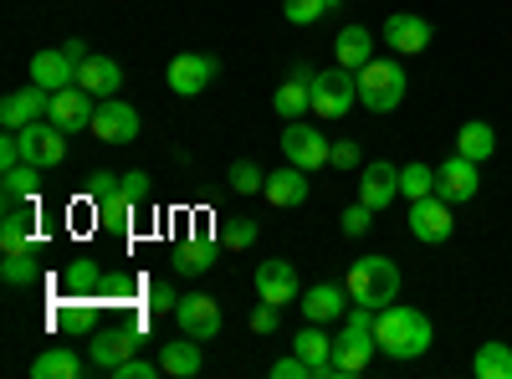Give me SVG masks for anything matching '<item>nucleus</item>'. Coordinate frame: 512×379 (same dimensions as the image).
I'll use <instances>...</instances> for the list:
<instances>
[{"mask_svg":"<svg viewBox=\"0 0 512 379\" xmlns=\"http://www.w3.org/2000/svg\"><path fill=\"white\" fill-rule=\"evenodd\" d=\"M374 339H379V354H390V359L405 364V359H420L425 349L436 344V328H431V318H425V313L390 303V308L374 313Z\"/></svg>","mask_w":512,"mask_h":379,"instance_id":"obj_1","label":"nucleus"},{"mask_svg":"<svg viewBox=\"0 0 512 379\" xmlns=\"http://www.w3.org/2000/svg\"><path fill=\"white\" fill-rule=\"evenodd\" d=\"M405 93H410V77H405L400 62L369 57V62L359 67V103H364L369 113H395V108L405 103Z\"/></svg>","mask_w":512,"mask_h":379,"instance_id":"obj_2","label":"nucleus"},{"mask_svg":"<svg viewBox=\"0 0 512 379\" xmlns=\"http://www.w3.org/2000/svg\"><path fill=\"white\" fill-rule=\"evenodd\" d=\"M349 298L359 303V308H390L395 298H400V267L390 262V257H364V262H354L349 267Z\"/></svg>","mask_w":512,"mask_h":379,"instance_id":"obj_3","label":"nucleus"},{"mask_svg":"<svg viewBox=\"0 0 512 379\" xmlns=\"http://www.w3.org/2000/svg\"><path fill=\"white\" fill-rule=\"evenodd\" d=\"M374 354H379V339H374V308H354V313H344V333L333 339V369H338V374H364Z\"/></svg>","mask_w":512,"mask_h":379,"instance_id":"obj_4","label":"nucleus"},{"mask_svg":"<svg viewBox=\"0 0 512 379\" xmlns=\"http://www.w3.org/2000/svg\"><path fill=\"white\" fill-rule=\"evenodd\" d=\"M354 103H359V72L328 67V72L313 77V118H318V123H338Z\"/></svg>","mask_w":512,"mask_h":379,"instance_id":"obj_5","label":"nucleus"},{"mask_svg":"<svg viewBox=\"0 0 512 379\" xmlns=\"http://www.w3.org/2000/svg\"><path fill=\"white\" fill-rule=\"evenodd\" d=\"M216 72H221V62L210 57V52H180V57H169V93L175 98H200L210 82H216Z\"/></svg>","mask_w":512,"mask_h":379,"instance_id":"obj_6","label":"nucleus"},{"mask_svg":"<svg viewBox=\"0 0 512 379\" xmlns=\"http://www.w3.org/2000/svg\"><path fill=\"white\" fill-rule=\"evenodd\" d=\"M16 134H21V159L26 164L57 170V164L67 159V129H57L52 118H36V123H26V129H16Z\"/></svg>","mask_w":512,"mask_h":379,"instance_id":"obj_7","label":"nucleus"},{"mask_svg":"<svg viewBox=\"0 0 512 379\" xmlns=\"http://www.w3.org/2000/svg\"><path fill=\"white\" fill-rule=\"evenodd\" d=\"M282 154H287V164H297V170H323V164H328V154H333V144L313 129V123H303V118H297V123H287V129H282Z\"/></svg>","mask_w":512,"mask_h":379,"instance_id":"obj_8","label":"nucleus"},{"mask_svg":"<svg viewBox=\"0 0 512 379\" xmlns=\"http://www.w3.org/2000/svg\"><path fill=\"white\" fill-rule=\"evenodd\" d=\"M482 190V164L477 159H466V154H451L441 170H436V195L446 205H466V200H477Z\"/></svg>","mask_w":512,"mask_h":379,"instance_id":"obj_9","label":"nucleus"},{"mask_svg":"<svg viewBox=\"0 0 512 379\" xmlns=\"http://www.w3.org/2000/svg\"><path fill=\"white\" fill-rule=\"evenodd\" d=\"M410 231H415V241H425V246H441V241H451V231H456L451 205H446L441 195L410 200Z\"/></svg>","mask_w":512,"mask_h":379,"instance_id":"obj_10","label":"nucleus"},{"mask_svg":"<svg viewBox=\"0 0 512 379\" xmlns=\"http://www.w3.org/2000/svg\"><path fill=\"white\" fill-rule=\"evenodd\" d=\"M93 113H98V98L88 93V88H57L52 93V108H47V118L57 123V129H67V134H82V129H93Z\"/></svg>","mask_w":512,"mask_h":379,"instance_id":"obj_11","label":"nucleus"},{"mask_svg":"<svg viewBox=\"0 0 512 379\" xmlns=\"http://www.w3.org/2000/svg\"><path fill=\"white\" fill-rule=\"evenodd\" d=\"M88 195H93V210H98V221H108V226H128V216H134V195L123 190V180L118 175H108V170H98L93 180H88Z\"/></svg>","mask_w":512,"mask_h":379,"instance_id":"obj_12","label":"nucleus"},{"mask_svg":"<svg viewBox=\"0 0 512 379\" xmlns=\"http://www.w3.org/2000/svg\"><path fill=\"white\" fill-rule=\"evenodd\" d=\"M93 139L98 144H134L139 139V113L123 98H103L93 113Z\"/></svg>","mask_w":512,"mask_h":379,"instance_id":"obj_13","label":"nucleus"},{"mask_svg":"<svg viewBox=\"0 0 512 379\" xmlns=\"http://www.w3.org/2000/svg\"><path fill=\"white\" fill-rule=\"evenodd\" d=\"M256 298H262V303H277V308L297 303V298H303V282H297V267H292V262H282V257L262 262V267H256Z\"/></svg>","mask_w":512,"mask_h":379,"instance_id":"obj_14","label":"nucleus"},{"mask_svg":"<svg viewBox=\"0 0 512 379\" xmlns=\"http://www.w3.org/2000/svg\"><path fill=\"white\" fill-rule=\"evenodd\" d=\"M175 323H180V333L210 344L221 333V303L205 298V292H190V298H180V308H175Z\"/></svg>","mask_w":512,"mask_h":379,"instance_id":"obj_15","label":"nucleus"},{"mask_svg":"<svg viewBox=\"0 0 512 379\" xmlns=\"http://www.w3.org/2000/svg\"><path fill=\"white\" fill-rule=\"evenodd\" d=\"M359 200L374 210V216H379V210H390L400 200V170H395V164H384V159L364 164V170H359Z\"/></svg>","mask_w":512,"mask_h":379,"instance_id":"obj_16","label":"nucleus"},{"mask_svg":"<svg viewBox=\"0 0 512 379\" xmlns=\"http://www.w3.org/2000/svg\"><path fill=\"white\" fill-rule=\"evenodd\" d=\"M134 349H139V333L134 328H98L93 344H88V364H98V369L113 374L123 359H134Z\"/></svg>","mask_w":512,"mask_h":379,"instance_id":"obj_17","label":"nucleus"},{"mask_svg":"<svg viewBox=\"0 0 512 379\" xmlns=\"http://www.w3.org/2000/svg\"><path fill=\"white\" fill-rule=\"evenodd\" d=\"M384 41H390V52H395V57H415V52L431 47V21L400 11V16L384 21Z\"/></svg>","mask_w":512,"mask_h":379,"instance_id":"obj_18","label":"nucleus"},{"mask_svg":"<svg viewBox=\"0 0 512 379\" xmlns=\"http://www.w3.org/2000/svg\"><path fill=\"white\" fill-rule=\"evenodd\" d=\"M349 287L344 282H318V287H308L303 292V318L308 323H338V318H344L349 313Z\"/></svg>","mask_w":512,"mask_h":379,"instance_id":"obj_19","label":"nucleus"},{"mask_svg":"<svg viewBox=\"0 0 512 379\" xmlns=\"http://www.w3.org/2000/svg\"><path fill=\"white\" fill-rule=\"evenodd\" d=\"M47 108H52V93L41 88V82H31V88H16L0 103V123H6V129H26V123L47 118Z\"/></svg>","mask_w":512,"mask_h":379,"instance_id":"obj_20","label":"nucleus"},{"mask_svg":"<svg viewBox=\"0 0 512 379\" xmlns=\"http://www.w3.org/2000/svg\"><path fill=\"white\" fill-rule=\"evenodd\" d=\"M77 88H88L98 103H103V98H118L123 67H118L113 57H88V62H77Z\"/></svg>","mask_w":512,"mask_h":379,"instance_id":"obj_21","label":"nucleus"},{"mask_svg":"<svg viewBox=\"0 0 512 379\" xmlns=\"http://www.w3.org/2000/svg\"><path fill=\"white\" fill-rule=\"evenodd\" d=\"M262 195H267L277 210L303 205V200H308V170H297V164H282V170H272V175H267Z\"/></svg>","mask_w":512,"mask_h":379,"instance_id":"obj_22","label":"nucleus"},{"mask_svg":"<svg viewBox=\"0 0 512 379\" xmlns=\"http://www.w3.org/2000/svg\"><path fill=\"white\" fill-rule=\"evenodd\" d=\"M200 364H205V354H200V339H190V333H180L175 344L159 349V374H169V379H195Z\"/></svg>","mask_w":512,"mask_h":379,"instance_id":"obj_23","label":"nucleus"},{"mask_svg":"<svg viewBox=\"0 0 512 379\" xmlns=\"http://www.w3.org/2000/svg\"><path fill=\"white\" fill-rule=\"evenodd\" d=\"M31 82H41L47 93H57V88H72L77 82V62L57 47V52H36L31 57Z\"/></svg>","mask_w":512,"mask_h":379,"instance_id":"obj_24","label":"nucleus"},{"mask_svg":"<svg viewBox=\"0 0 512 379\" xmlns=\"http://www.w3.org/2000/svg\"><path fill=\"white\" fill-rule=\"evenodd\" d=\"M292 354H303V359L318 369V379L338 374V369H333V339L323 333V323H308L303 333H297V339H292Z\"/></svg>","mask_w":512,"mask_h":379,"instance_id":"obj_25","label":"nucleus"},{"mask_svg":"<svg viewBox=\"0 0 512 379\" xmlns=\"http://www.w3.org/2000/svg\"><path fill=\"white\" fill-rule=\"evenodd\" d=\"M333 57H338V67H349V72H359L369 57H374V36H369V26H344L333 36Z\"/></svg>","mask_w":512,"mask_h":379,"instance_id":"obj_26","label":"nucleus"},{"mask_svg":"<svg viewBox=\"0 0 512 379\" xmlns=\"http://www.w3.org/2000/svg\"><path fill=\"white\" fill-rule=\"evenodd\" d=\"M0 251H6V257L31 251V210H26V200L6 205V221H0Z\"/></svg>","mask_w":512,"mask_h":379,"instance_id":"obj_27","label":"nucleus"},{"mask_svg":"<svg viewBox=\"0 0 512 379\" xmlns=\"http://www.w3.org/2000/svg\"><path fill=\"white\" fill-rule=\"evenodd\" d=\"M492 149H497V134H492V123H482V118H466L461 129H456V154H466V159H492Z\"/></svg>","mask_w":512,"mask_h":379,"instance_id":"obj_28","label":"nucleus"},{"mask_svg":"<svg viewBox=\"0 0 512 379\" xmlns=\"http://www.w3.org/2000/svg\"><path fill=\"white\" fill-rule=\"evenodd\" d=\"M277 118H287V123H297L303 113H313V82H303V77H287L282 88H277Z\"/></svg>","mask_w":512,"mask_h":379,"instance_id":"obj_29","label":"nucleus"},{"mask_svg":"<svg viewBox=\"0 0 512 379\" xmlns=\"http://www.w3.org/2000/svg\"><path fill=\"white\" fill-rule=\"evenodd\" d=\"M82 374V359L72 349H47L31 359V379H77Z\"/></svg>","mask_w":512,"mask_h":379,"instance_id":"obj_30","label":"nucleus"},{"mask_svg":"<svg viewBox=\"0 0 512 379\" xmlns=\"http://www.w3.org/2000/svg\"><path fill=\"white\" fill-rule=\"evenodd\" d=\"M210 267H216V246H210V241H180L175 246V272H185V277H200V272H210Z\"/></svg>","mask_w":512,"mask_h":379,"instance_id":"obj_31","label":"nucleus"},{"mask_svg":"<svg viewBox=\"0 0 512 379\" xmlns=\"http://www.w3.org/2000/svg\"><path fill=\"white\" fill-rule=\"evenodd\" d=\"M472 369H477V379H512V344H497V339L482 344Z\"/></svg>","mask_w":512,"mask_h":379,"instance_id":"obj_32","label":"nucleus"},{"mask_svg":"<svg viewBox=\"0 0 512 379\" xmlns=\"http://www.w3.org/2000/svg\"><path fill=\"white\" fill-rule=\"evenodd\" d=\"M0 180H6V205L11 200H36V190H41V164H16V170H6V175H0Z\"/></svg>","mask_w":512,"mask_h":379,"instance_id":"obj_33","label":"nucleus"},{"mask_svg":"<svg viewBox=\"0 0 512 379\" xmlns=\"http://www.w3.org/2000/svg\"><path fill=\"white\" fill-rule=\"evenodd\" d=\"M400 195L405 200L436 195V170H431V164H405V170H400Z\"/></svg>","mask_w":512,"mask_h":379,"instance_id":"obj_34","label":"nucleus"},{"mask_svg":"<svg viewBox=\"0 0 512 379\" xmlns=\"http://www.w3.org/2000/svg\"><path fill=\"white\" fill-rule=\"evenodd\" d=\"M0 277H6L11 287H31L41 277V262H36V246L31 251H16V257H6V267H0Z\"/></svg>","mask_w":512,"mask_h":379,"instance_id":"obj_35","label":"nucleus"},{"mask_svg":"<svg viewBox=\"0 0 512 379\" xmlns=\"http://www.w3.org/2000/svg\"><path fill=\"white\" fill-rule=\"evenodd\" d=\"M323 11H333V0H282V16L292 26H313Z\"/></svg>","mask_w":512,"mask_h":379,"instance_id":"obj_36","label":"nucleus"},{"mask_svg":"<svg viewBox=\"0 0 512 379\" xmlns=\"http://www.w3.org/2000/svg\"><path fill=\"white\" fill-rule=\"evenodd\" d=\"M262 185H267V175L256 170L251 159H236V164H231V190H236V195H262Z\"/></svg>","mask_w":512,"mask_h":379,"instance_id":"obj_37","label":"nucleus"},{"mask_svg":"<svg viewBox=\"0 0 512 379\" xmlns=\"http://www.w3.org/2000/svg\"><path fill=\"white\" fill-rule=\"evenodd\" d=\"M272 379H318V369H313L303 354H287V359L272 364Z\"/></svg>","mask_w":512,"mask_h":379,"instance_id":"obj_38","label":"nucleus"},{"mask_svg":"<svg viewBox=\"0 0 512 379\" xmlns=\"http://www.w3.org/2000/svg\"><path fill=\"white\" fill-rule=\"evenodd\" d=\"M328 164H333V170H359V139H333Z\"/></svg>","mask_w":512,"mask_h":379,"instance_id":"obj_39","label":"nucleus"},{"mask_svg":"<svg viewBox=\"0 0 512 379\" xmlns=\"http://www.w3.org/2000/svg\"><path fill=\"white\" fill-rule=\"evenodd\" d=\"M175 308H180L175 287H169V282H154V287H149V313H154V318H164V313H175Z\"/></svg>","mask_w":512,"mask_h":379,"instance_id":"obj_40","label":"nucleus"},{"mask_svg":"<svg viewBox=\"0 0 512 379\" xmlns=\"http://www.w3.org/2000/svg\"><path fill=\"white\" fill-rule=\"evenodd\" d=\"M369 226H374V210H369V205H364V200H359V205H349V210H344V236H364V231H369Z\"/></svg>","mask_w":512,"mask_h":379,"instance_id":"obj_41","label":"nucleus"},{"mask_svg":"<svg viewBox=\"0 0 512 379\" xmlns=\"http://www.w3.org/2000/svg\"><path fill=\"white\" fill-rule=\"evenodd\" d=\"M226 246H231V251L256 246V221H231V226H226Z\"/></svg>","mask_w":512,"mask_h":379,"instance_id":"obj_42","label":"nucleus"},{"mask_svg":"<svg viewBox=\"0 0 512 379\" xmlns=\"http://www.w3.org/2000/svg\"><path fill=\"white\" fill-rule=\"evenodd\" d=\"M118 180H123V190H128V195H134L139 205H144V200L154 195V180H149L144 170H128V175H118Z\"/></svg>","mask_w":512,"mask_h":379,"instance_id":"obj_43","label":"nucleus"},{"mask_svg":"<svg viewBox=\"0 0 512 379\" xmlns=\"http://www.w3.org/2000/svg\"><path fill=\"white\" fill-rule=\"evenodd\" d=\"M277 323H282V308L277 303H262L251 313V333H277Z\"/></svg>","mask_w":512,"mask_h":379,"instance_id":"obj_44","label":"nucleus"},{"mask_svg":"<svg viewBox=\"0 0 512 379\" xmlns=\"http://www.w3.org/2000/svg\"><path fill=\"white\" fill-rule=\"evenodd\" d=\"M154 369H159V364H149V359H123V364L113 369V379H154Z\"/></svg>","mask_w":512,"mask_h":379,"instance_id":"obj_45","label":"nucleus"},{"mask_svg":"<svg viewBox=\"0 0 512 379\" xmlns=\"http://www.w3.org/2000/svg\"><path fill=\"white\" fill-rule=\"evenodd\" d=\"M72 62H88V47H82V41H67V47H62Z\"/></svg>","mask_w":512,"mask_h":379,"instance_id":"obj_46","label":"nucleus"}]
</instances>
